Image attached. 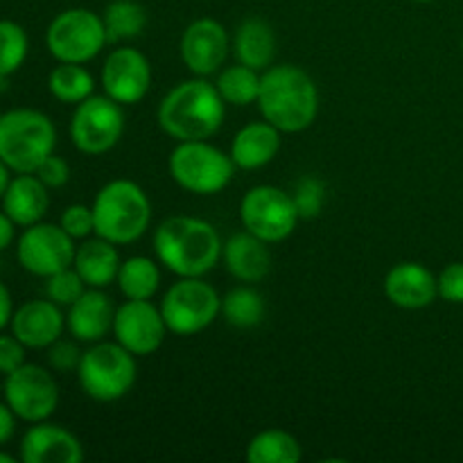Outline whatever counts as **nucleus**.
I'll return each mask as SVG.
<instances>
[{
    "label": "nucleus",
    "mask_w": 463,
    "mask_h": 463,
    "mask_svg": "<svg viewBox=\"0 0 463 463\" xmlns=\"http://www.w3.org/2000/svg\"><path fill=\"white\" fill-rule=\"evenodd\" d=\"M220 233L211 222L193 215L167 217L154 231V253L179 279H199L222 260Z\"/></svg>",
    "instance_id": "nucleus-1"
},
{
    "label": "nucleus",
    "mask_w": 463,
    "mask_h": 463,
    "mask_svg": "<svg viewBox=\"0 0 463 463\" xmlns=\"http://www.w3.org/2000/svg\"><path fill=\"white\" fill-rule=\"evenodd\" d=\"M226 102L206 77H193L167 90L156 111L158 127L176 143L208 140L222 129Z\"/></svg>",
    "instance_id": "nucleus-2"
},
{
    "label": "nucleus",
    "mask_w": 463,
    "mask_h": 463,
    "mask_svg": "<svg viewBox=\"0 0 463 463\" xmlns=\"http://www.w3.org/2000/svg\"><path fill=\"white\" fill-rule=\"evenodd\" d=\"M258 109L283 134H301L319 116V89L303 68L280 63L262 71Z\"/></svg>",
    "instance_id": "nucleus-3"
},
{
    "label": "nucleus",
    "mask_w": 463,
    "mask_h": 463,
    "mask_svg": "<svg viewBox=\"0 0 463 463\" xmlns=\"http://www.w3.org/2000/svg\"><path fill=\"white\" fill-rule=\"evenodd\" d=\"M95 235L118 244H131L152 224V202L131 179H113L93 199Z\"/></svg>",
    "instance_id": "nucleus-4"
},
{
    "label": "nucleus",
    "mask_w": 463,
    "mask_h": 463,
    "mask_svg": "<svg viewBox=\"0 0 463 463\" xmlns=\"http://www.w3.org/2000/svg\"><path fill=\"white\" fill-rule=\"evenodd\" d=\"M54 122L36 109H9L0 113V161L16 175H34L54 154Z\"/></svg>",
    "instance_id": "nucleus-5"
},
{
    "label": "nucleus",
    "mask_w": 463,
    "mask_h": 463,
    "mask_svg": "<svg viewBox=\"0 0 463 463\" xmlns=\"http://www.w3.org/2000/svg\"><path fill=\"white\" fill-rule=\"evenodd\" d=\"M167 170L172 181L185 193L208 197L222 193L233 181L235 163L231 154L208 140H184L170 152Z\"/></svg>",
    "instance_id": "nucleus-6"
},
{
    "label": "nucleus",
    "mask_w": 463,
    "mask_h": 463,
    "mask_svg": "<svg viewBox=\"0 0 463 463\" xmlns=\"http://www.w3.org/2000/svg\"><path fill=\"white\" fill-rule=\"evenodd\" d=\"M138 364L134 353L118 342L90 344L77 369L81 392L98 402H116L136 384Z\"/></svg>",
    "instance_id": "nucleus-7"
},
{
    "label": "nucleus",
    "mask_w": 463,
    "mask_h": 463,
    "mask_svg": "<svg viewBox=\"0 0 463 463\" xmlns=\"http://www.w3.org/2000/svg\"><path fill=\"white\" fill-rule=\"evenodd\" d=\"M109 43L107 25L99 14L86 7L63 9L50 21L45 45L57 61L89 63Z\"/></svg>",
    "instance_id": "nucleus-8"
},
{
    "label": "nucleus",
    "mask_w": 463,
    "mask_h": 463,
    "mask_svg": "<svg viewBox=\"0 0 463 463\" xmlns=\"http://www.w3.org/2000/svg\"><path fill=\"white\" fill-rule=\"evenodd\" d=\"M161 312L170 333L190 337L206 330L222 315V297L202 276L179 279L163 294Z\"/></svg>",
    "instance_id": "nucleus-9"
},
{
    "label": "nucleus",
    "mask_w": 463,
    "mask_h": 463,
    "mask_svg": "<svg viewBox=\"0 0 463 463\" xmlns=\"http://www.w3.org/2000/svg\"><path fill=\"white\" fill-rule=\"evenodd\" d=\"M298 211L292 194L279 185H253L240 202V222L244 231L267 244L288 240L298 224Z\"/></svg>",
    "instance_id": "nucleus-10"
},
{
    "label": "nucleus",
    "mask_w": 463,
    "mask_h": 463,
    "mask_svg": "<svg viewBox=\"0 0 463 463\" xmlns=\"http://www.w3.org/2000/svg\"><path fill=\"white\" fill-rule=\"evenodd\" d=\"M125 134V113L122 104L109 95H90L75 104L71 120V140L81 154L102 156L120 143Z\"/></svg>",
    "instance_id": "nucleus-11"
},
{
    "label": "nucleus",
    "mask_w": 463,
    "mask_h": 463,
    "mask_svg": "<svg viewBox=\"0 0 463 463\" xmlns=\"http://www.w3.org/2000/svg\"><path fill=\"white\" fill-rule=\"evenodd\" d=\"M5 402L25 423H41L54 414L59 405V387L48 369L23 364L5 375Z\"/></svg>",
    "instance_id": "nucleus-12"
},
{
    "label": "nucleus",
    "mask_w": 463,
    "mask_h": 463,
    "mask_svg": "<svg viewBox=\"0 0 463 463\" xmlns=\"http://www.w3.org/2000/svg\"><path fill=\"white\" fill-rule=\"evenodd\" d=\"M75 251V240L61 226L36 222V224L27 226L18 238L16 258L25 271L48 279L57 271L72 267Z\"/></svg>",
    "instance_id": "nucleus-13"
},
{
    "label": "nucleus",
    "mask_w": 463,
    "mask_h": 463,
    "mask_svg": "<svg viewBox=\"0 0 463 463\" xmlns=\"http://www.w3.org/2000/svg\"><path fill=\"white\" fill-rule=\"evenodd\" d=\"M167 330L161 307L152 301H129L127 298L120 307H116L113 319V337L120 346L134 353L136 357L154 355L165 342Z\"/></svg>",
    "instance_id": "nucleus-14"
},
{
    "label": "nucleus",
    "mask_w": 463,
    "mask_h": 463,
    "mask_svg": "<svg viewBox=\"0 0 463 463\" xmlns=\"http://www.w3.org/2000/svg\"><path fill=\"white\" fill-rule=\"evenodd\" d=\"M99 84L104 95L116 99L122 107L138 104L152 86L149 59L136 48H116L107 54L99 71Z\"/></svg>",
    "instance_id": "nucleus-15"
},
{
    "label": "nucleus",
    "mask_w": 463,
    "mask_h": 463,
    "mask_svg": "<svg viewBox=\"0 0 463 463\" xmlns=\"http://www.w3.org/2000/svg\"><path fill=\"white\" fill-rule=\"evenodd\" d=\"M181 59L194 77H211L224 68L231 52V36L215 18H197L181 34Z\"/></svg>",
    "instance_id": "nucleus-16"
},
{
    "label": "nucleus",
    "mask_w": 463,
    "mask_h": 463,
    "mask_svg": "<svg viewBox=\"0 0 463 463\" xmlns=\"http://www.w3.org/2000/svg\"><path fill=\"white\" fill-rule=\"evenodd\" d=\"M23 463H81L84 446L71 430L61 425L32 423V428L21 439Z\"/></svg>",
    "instance_id": "nucleus-17"
},
{
    "label": "nucleus",
    "mask_w": 463,
    "mask_h": 463,
    "mask_svg": "<svg viewBox=\"0 0 463 463\" xmlns=\"http://www.w3.org/2000/svg\"><path fill=\"white\" fill-rule=\"evenodd\" d=\"M384 294L402 310H423L439 298L437 274L423 262H401L384 279Z\"/></svg>",
    "instance_id": "nucleus-18"
},
{
    "label": "nucleus",
    "mask_w": 463,
    "mask_h": 463,
    "mask_svg": "<svg viewBox=\"0 0 463 463\" xmlns=\"http://www.w3.org/2000/svg\"><path fill=\"white\" fill-rule=\"evenodd\" d=\"M116 306L104 289L89 288L71 307L66 315V328L77 342L98 344L113 333Z\"/></svg>",
    "instance_id": "nucleus-19"
},
{
    "label": "nucleus",
    "mask_w": 463,
    "mask_h": 463,
    "mask_svg": "<svg viewBox=\"0 0 463 463\" xmlns=\"http://www.w3.org/2000/svg\"><path fill=\"white\" fill-rule=\"evenodd\" d=\"M12 333L27 348H48L57 342L66 330V315L61 306L45 298V301H27L14 312Z\"/></svg>",
    "instance_id": "nucleus-20"
},
{
    "label": "nucleus",
    "mask_w": 463,
    "mask_h": 463,
    "mask_svg": "<svg viewBox=\"0 0 463 463\" xmlns=\"http://www.w3.org/2000/svg\"><path fill=\"white\" fill-rule=\"evenodd\" d=\"M222 262L233 279L242 283H260L271 269L269 244L249 231L235 233L222 247Z\"/></svg>",
    "instance_id": "nucleus-21"
},
{
    "label": "nucleus",
    "mask_w": 463,
    "mask_h": 463,
    "mask_svg": "<svg viewBox=\"0 0 463 463\" xmlns=\"http://www.w3.org/2000/svg\"><path fill=\"white\" fill-rule=\"evenodd\" d=\"M280 134L283 131L276 129L265 118L244 125L235 134L233 143H231L229 154L233 158L235 167H240V170H260V167L269 165L276 154L280 152Z\"/></svg>",
    "instance_id": "nucleus-22"
},
{
    "label": "nucleus",
    "mask_w": 463,
    "mask_h": 463,
    "mask_svg": "<svg viewBox=\"0 0 463 463\" xmlns=\"http://www.w3.org/2000/svg\"><path fill=\"white\" fill-rule=\"evenodd\" d=\"M48 185L36 175H18L9 181L3 194V211L16 226H32L43 220L50 206Z\"/></svg>",
    "instance_id": "nucleus-23"
},
{
    "label": "nucleus",
    "mask_w": 463,
    "mask_h": 463,
    "mask_svg": "<svg viewBox=\"0 0 463 463\" xmlns=\"http://www.w3.org/2000/svg\"><path fill=\"white\" fill-rule=\"evenodd\" d=\"M120 265L122 260L120 253H118V244L109 242V240L99 238V235L86 238L77 247L75 260H72V267L81 276L86 288L95 289H104L111 283H116Z\"/></svg>",
    "instance_id": "nucleus-24"
},
{
    "label": "nucleus",
    "mask_w": 463,
    "mask_h": 463,
    "mask_svg": "<svg viewBox=\"0 0 463 463\" xmlns=\"http://www.w3.org/2000/svg\"><path fill=\"white\" fill-rule=\"evenodd\" d=\"M233 52L238 63L253 71H267L276 57V36L269 23L262 18H247L240 23L233 36Z\"/></svg>",
    "instance_id": "nucleus-25"
},
{
    "label": "nucleus",
    "mask_w": 463,
    "mask_h": 463,
    "mask_svg": "<svg viewBox=\"0 0 463 463\" xmlns=\"http://www.w3.org/2000/svg\"><path fill=\"white\" fill-rule=\"evenodd\" d=\"M116 283L129 301H152L161 288V267L147 256H131L122 260Z\"/></svg>",
    "instance_id": "nucleus-26"
},
{
    "label": "nucleus",
    "mask_w": 463,
    "mask_h": 463,
    "mask_svg": "<svg viewBox=\"0 0 463 463\" xmlns=\"http://www.w3.org/2000/svg\"><path fill=\"white\" fill-rule=\"evenodd\" d=\"M301 457V443L285 430H262L249 441L244 452L249 463H298Z\"/></svg>",
    "instance_id": "nucleus-27"
},
{
    "label": "nucleus",
    "mask_w": 463,
    "mask_h": 463,
    "mask_svg": "<svg viewBox=\"0 0 463 463\" xmlns=\"http://www.w3.org/2000/svg\"><path fill=\"white\" fill-rule=\"evenodd\" d=\"M48 89L52 98L63 104H80L95 93V77L84 63H63L48 75Z\"/></svg>",
    "instance_id": "nucleus-28"
},
{
    "label": "nucleus",
    "mask_w": 463,
    "mask_h": 463,
    "mask_svg": "<svg viewBox=\"0 0 463 463\" xmlns=\"http://www.w3.org/2000/svg\"><path fill=\"white\" fill-rule=\"evenodd\" d=\"M260 80V71H253V68L244 66V63H235V66H226L217 72L215 86L226 104L249 107V104L258 102Z\"/></svg>",
    "instance_id": "nucleus-29"
},
{
    "label": "nucleus",
    "mask_w": 463,
    "mask_h": 463,
    "mask_svg": "<svg viewBox=\"0 0 463 463\" xmlns=\"http://www.w3.org/2000/svg\"><path fill=\"white\" fill-rule=\"evenodd\" d=\"M265 298L253 288H235L222 297V317L233 328H256L265 319Z\"/></svg>",
    "instance_id": "nucleus-30"
},
{
    "label": "nucleus",
    "mask_w": 463,
    "mask_h": 463,
    "mask_svg": "<svg viewBox=\"0 0 463 463\" xmlns=\"http://www.w3.org/2000/svg\"><path fill=\"white\" fill-rule=\"evenodd\" d=\"M109 41H129L145 32L147 12L136 0H111L102 14Z\"/></svg>",
    "instance_id": "nucleus-31"
},
{
    "label": "nucleus",
    "mask_w": 463,
    "mask_h": 463,
    "mask_svg": "<svg viewBox=\"0 0 463 463\" xmlns=\"http://www.w3.org/2000/svg\"><path fill=\"white\" fill-rule=\"evenodd\" d=\"M27 48L25 30L14 21H0V77H9L23 66Z\"/></svg>",
    "instance_id": "nucleus-32"
},
{
    "label": "nucleus",
    "mask_w": 463,
    "mask_h": 463,
    "mask_svg": "<svg viewBox=\"0 0 463 463\" xmlns=\"http://www.w3.org/2000/svg\"><path fill=\"white\" fill-rule=\"evenodd\" d=\"M86 289L89 288H86L81 276L75 271V267H68V269H61L57 271V274L48 276V283H45V294H48V298L61 307H71Z\"/></svg>",
    "instance_id": "nucleus-33"
},
{
    "label": "nucleus",
    "mask_w": 463,
    "mask_h": 463,
    "mask_svg": "<svg viewBox=\"0 0 463 463\" xmlns=\"http://www.w3.org/2000/svg\"><path fill=\"white\" fill-rule=\"evenodd\" d=\"M292 199L301 220H315L326 203V185L317 176H301L294 185Z\"/></svg>",
    "instance_id": "nucleus-34"
},
{
    "label": "nucleus",
    "mask_w": 463,
    "mask_h": 463,
    "mask_svg": "<svg viewBox=\"0 0 463 463\" xmlns=\"http://www.w3.org/2000/svg\"><path fill=\"white\" fill-rule=\"evenodd\" d=\"M59 226H61L72 240L90 238V235H95L93 208L84 206V203H71V206L63 208Z\"/></svg>",
    "instance_id": "nucleus-35"
},
{
    "label": "nucleus",
    "mask_w": 463,
    "mask_h": 463,
    "mask_svg": "<svg viewBox=\"0 0 463 463\" xmlns=\"http://www.w3.org/2000/svg\"><path fill=\"white\" fill-rule=\"evenodd\" d=\"M77 342V339H75ZM75 342H68V339L59 337L57 342L48 346V364L50 369H54L57 373H71V371L80 369V362L84 351H80Z\"/></svg>",
    "instance_id": "nucleus-36"
},
{
    "label": "nucleus",
    "mask_w": 463,
    "mask_h": 463,
    "mask_svg": "<svg viewBox=\"0 0 463 463\" xmlns=\"http://www.w3.org/2000/svg\"><path fill=\"white\" fill-rule=\"evenodd\" d=\"M439 298L461 306L463 303V262H450L437 276Z\"/></svg>",
    "instance_id": "nucleus-37"
},
{
    "label": "nucleus",
    "mask_w": 463,
    "mask_h": 463,
    "mask_svg": "<svg viewBox=\"0 0 463 463\" xmlns=\"http://www.w3.org/2000/svg\"><path fill=\"white\" fill-rule=\"evenodd\" d=\"M50 190L54 188H63V185L71 181V165H68L66 158L57 156V154H50L34 172Z\"/></svg>",
    "instance_id": "nucleus-38"
},
{
    "label": "nucleus",
    "mask_w": 463,
    "mask_h": 463,
    "mask_svg": "<svg viewBox=\"0 0 463 463\" xmlns=\"http://www.w3.org/2000/svg\"><path fill=\"white\" fill-rule=\"evenodd\" d=\"M25 344L16 335H0V373L9 375L25 364Z\"/></svg>",
    "instance_id": "nucleus-39"
},
{
    "label": "nucleus",
    "mask_w": 463,
    "mask_h": 463,
    "mask_svg": "<svg viewBox=\"0 0 463 463\" xmlns=\"http://www.w3.org/2000/svg\"><path fill=\"white\" fill-rule=\"evenodd\" d=\"M16 419L18 416L14 414L12 407L7 402H0V446L7 443L9 439L14 437V430H16Z\"/></svg>",
    "instance_id": "nucleus-40"
},
{
    "label": "nucleus",
    "mask_w": 463,
    "mask_h": 463,
    "mask_svg": "<svg viewBox=\"0 0 463 463\" xmlns=\"http://www.w3.org/2000/svg\"><path fill=\"white\" fill-rule=\"evenodd\" d=\"M12 317H14L12 294H9V289L0 283V330H5L9 324H12Z\"/></svg>",
    "instance_id": "nucleus-41"
},
{
    "label": "nucleus",
    "mask_w": 463,
    "mask_h": 463,
    "mask_svg": "<svg viewBox=\"0 0 463 463\" xmlns=\"http://www.w3.org/2000/svg\"><path fill=\"white\" fill-rule=\"evenodd\" d=\"M14 222L9 220V215L7 213H0V251H5V249L9 247V244H12V240H14Z\"/></svg>",
    "instance_id": "nucleus-42"
},
{
    "label": "nucleus",
    "mask_w": 463,
    "mask_h": 463,
    "mask_svg": "<svg viewBox=\"0 0 463 463\" xmlns=\"http://www.w3.org/2000/svg\"><path fill=\"white\" fill-rule=\"evenodd\" d=\"M9 167L5 165L3 161H0V199H3V194H5V190H7V185H9V181H12V176H9Z\"/></svg>",
    "instance_id": "nucleus-43"
},
{
    "label": "nucleus",
    "mask_w": 463,
    "mask_h": 463,
    "mask_svg": "<svg viewBox=\"0 0 463 463\" xmlns=\"http://www.w3.org/2000/svg\"><path fill=\"white\" fill-rule=\"evenodd\" d=\"M16 459H14L12 455H7V452H0V463H14Z\"/></svg>",
    "instance_id": "nucleus-44"
},
{
    "label": "nucleus",
    "mask_w": 463,
    "mask_h": 463,
    "mask_svg": "<svg viewBox=\"0 0 463 463\" xmlns=\"http://www.w3.org/2000/svg\"><path fill=\"white\" fill-rule=\"evenodd\" d=\"M414 3H434V0H414Z\"/></svg>",
    "instance_id": "nucleus-45"
},
{
    "label": "nucleus",
    "mask_w": 463,
    "mask_h": 463,
    "mask_svg": "<svg viewBox=\"0 0 463 463\" xmlns=\"http://www.w3.org/2000/svg\"><path fill=\"white\" fill-rule=\"evenodd\" d=\"M461 48H463V41H461Z\"/></svg>",
    "instance_id": "nucleus-46"
}]
</instances>
